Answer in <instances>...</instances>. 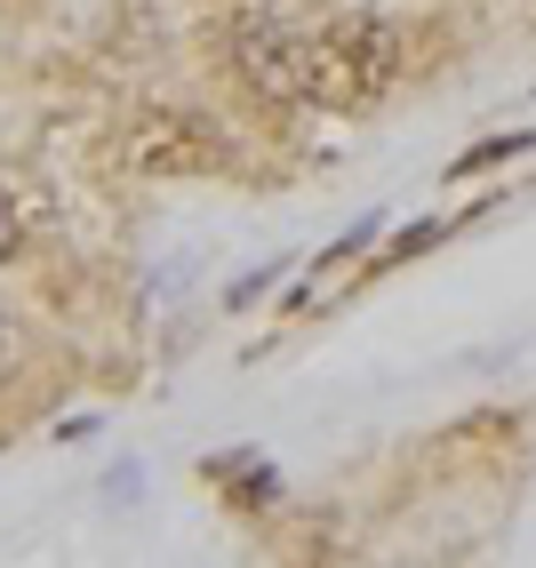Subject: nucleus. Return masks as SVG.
<instances>
[{"label":"nucleus","mask_w":536,"mask_h":568,"mask_svg":"<svg viewBox=\"0 0 536 568\" xmlns=\"http://www.w3.org/2000/svg\"><path fill=\"white\" fill-rule=\"evenodd\" d=\"M393 81V24L385 17H336L328 32H304V97L361 112Z\"/></svg>","instance_id":"1"},{"label":"nucleus","mask_w":536,"mask_h":568,"mask_svg":"<svg viewBox=\"0 0 536 568\" xmlns=\"http://www.w3.org/2000/svg\"><path fill=\"white\" fill-rule=\"evenodd\" d=\"M241 64L264 97H304V32L289 24H249L241 32Z\"/></svg>","instance_id":"2"},{"label":"nucleus","mask_w":536,"mask_h":568,"mask_svg":"<svg viewBox=\"0 0 536 568\" xmlns=\"http://www.w3.org/2000/svg\"><path fill=\"white\" fill-rule=\"evenodd\" d=\"M536 136H488V144H473L465 161H456V176H473V169H496V161H513V153H528Z\"/></svg>","instance_id":"3"},{"label":"nucleus","mask_w":536,"mask_h":568,"mask_svg":"<svg viewBox=\"0 0 536 568\" xmlns=\"http://www.w3.org/2000/svg\"><path fill=\"white\" fill-rule=\"evenodd\" d=\"M17 241H24V216H17L9 193H0V256H17Z\"/></svg>","instance_id":"4"},{"label":"nucleus","mask_w":536,"mask_h":568,"mask_svg":"<svg viewBox=\"0 0 536 568\" xmlns=\"http://www.w3.org/2000/svg\"><path fill=\"white\" fill-rule=\"evenodd\" d=\"M441 241V224H408V233L393 241V256H416V248H433Z\"/></svg>","instance_id":"5"},{"label":"nucleus","mask_w":536,"mask_h":568,"mask_svg":"<svg viewBox=\"0 0 536 568\" xmlns=\"http://www.w3.org/2000/svg\"><path fill=\"white\" fill-rule=\"evenodd\" d=\"M17 353H24V345H17V321H9V313H0V376H9V368H17Z\"/></svg>","instance_id":"6"}]
</instances>
